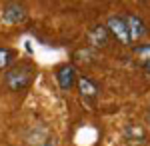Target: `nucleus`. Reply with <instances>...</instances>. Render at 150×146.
Wrapping results in <instances>:
<instances>
[{
    "mask_svg": "<svg viewBox=\"0 0 150 146\" xmlns=\"http://www.w3.org/2000/svg\"><path fill=\"white\" fill-rule=\"evenodd\" d=\"M36 76V70L32 64H28V62H16L12 68L6 70V76H4V82H6V86L12 90V92H24V90L28 88L30 84H32V80Z\"/></svg>",
    "mask_w": 150,
    "mask_h": 146,
    "instance_id": "1",
    "label": "nucleus"
},
{
    "mask_svg": "<svg viewBox=\"0 0 150 146\" xmlns=\"http://www.w3.org/2000/svg\"><path fill=\"white\" fill-rule=\"evenodd\" d=\"M106 30L108 34L116 38L120 44L124 46H132L130 44V36H128V28H126V20H124V14H114L106 20Z\"/></svg>",
    "mask_w": 150,
    "mask_h": 146,
    "instance_id": "2",
    "label": "nucleus"
},
{
    "mask_svg": "<svg viewBox=\"0 0 150 146\" xmlns=\"http://www.w3.org/2000/svg\"><path fill=\"white\" fill-rule=\"evenodd\" d=\"M76 86H78V92H80V98L88 106H94L98 96H100V90H98V84L90 80L88 76H78L76 78Z\"/></svg>",
    "mask_w": 150,
    "mask_h": 146,
    "instance_id": "3",
    "label": "nucleus"
},
{
    "mask_svg": "<svg viewBox=\"0 0 150 146\" xmlns=\"http://www.w3.org/2000/svg\"><path fill=\"white\" fill-rule=\"evenodd\" d=\"M124 20H126L128 36H130V44L138 42L140 38H144V36H146L148 26H146V22L140 18L138 14H124Z\"/></svg>",
    "mask_w": 150,
    "mask_h": 146,
    "instance_id": "4",
    "label": "nucleus"
},
{
    "mask_svg": "<svg viewBox=\"0 0 150 146\" xmlns=\"http://www.w3.org/2000/svg\"><path fill=\"white\" fill-rule=\"evenodd\" d=\"M26 16H28L26 6L20 4V2H8L2 8V18H4V22H8V24H20L26 20Z\"/></svg>",
    "mask_w": 150,
    "mask_h": 146,
    "instance_id": "5",
    "label": "nucleus"
},
{
    "mask_svg": "<svg viewBox=\"0 0 150 146\" xmlns=\"http://www.w3.org/2000/svg\"><path fill=\"white\" fill-rule=\"evenodd\" d=\"M76 78H78V74L72 64H60L56 68V82L62 90H72L76 86Z\"/></svg>",
    "mask_w": 150,
    "mask_h": 146,
    "instance_id": "6",
    "label": "nucleus"
},
{
    "mask_svg": "<svg viewBox=\"0 0 150 146\" xmlns=\"http://www.w3.org/2000/svg\"><path fill=\"white\" fill-rule=\"evenodd\" d=\"M88 42L94 46V48H106L108 42H110V34L106 30V26L102 24H96L88 30Z\"/></svg>",
    "mask_w": 150,
    "mask_h": 146,
    "instance_id": "7",
    "label": "nucleus"
},
{
    "mask_svg": "<svg viewBox=\"0 0 150 146\" xmlns=\"http://www.w3.org/2000/svg\"><path fill=\"white\" fill-rule=\"evenodd\" d=\"M16 50H12V48H4V46H0V70H8L16 64Z\"/></svg>",
    "mask_w": 150,
    "mask_h": 146,
    "instance_id": "8",
    "label": "nucleus"
},
{
    "mask_svg": "<svg viewBox=\"0 0 150 146\" xmlns=\"http://www.w3.org/2000/svg\"><path fill=\"white\" fill-rule=\"evenodd\" d=\"M132 54L136 56V62H138L140 66H144V64H148L150 62V44H138L132 48Z\"/></svg>",
    "mask_w": 150,
    "mask_h": 146,
    "instance_id": "9",
    "label": "nucleus"
},
{
    "mask_svg": "<svg viewBox=\"0 0 150 146\" xmlns=\"http://www.w3.org/2000/svg\"><path fill=\"white\" fill-rule=\"evenodd\" d=\"M36 146H56V140H54V136H48L46 134Z\"/></svg>",
    "mask_w": 150,
    "mask_h": 146,
    "instance_id": "10",
    "label": "nucleus"
},
{
    "mask_svg": "<svg viewBox=\"0 0 150 146\" xmlns=\"http://www.w3.org/2000/svg\"><path fill=\"white\" fill-rule=\"evenodd\" d=\"M142 70H144L146 78H150V62H148V64H144V66H142Z\"/></svg>",
    "mask_w": 150,
    "mask_h": 146,
    "instance_id": "11",
    "label": "nucleus"
},
{
    "mask_svg": "<svg viewBox=\"0 0 150 146\" xmlns=\"http://www.w3.org/2000/svg\"><path fill=\"white\" fill-rule=\"evenodd\" d=\"M148 120H150V114H148Z\"/></svg>",
    "mask_w": 150,
    "mask_h": 146,
    "instance_id": "12",
    "label": "nucleus"
}]
</instances>
